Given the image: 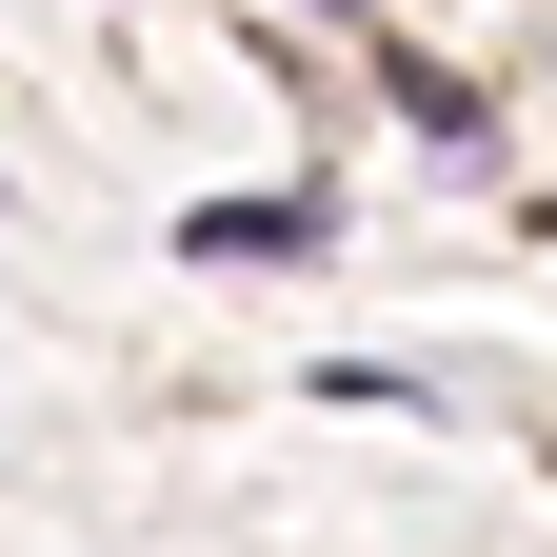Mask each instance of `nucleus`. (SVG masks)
<instances>
[{"instance_id":"1","label":"nucleus","mask_w":557,"mask_h":557,"mask_svg":"<svg viewBox=\"0 0 557 557\" xmlns=\"http://www.w3.org/2000/svg\"><path fill=\"white\" fill-rule=\"evenodd\" d=\"M319 239H338L319 180H278V199H199V220H180V259H319Z\"/></svg>"}]
</instances>
